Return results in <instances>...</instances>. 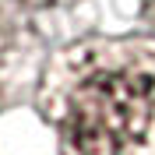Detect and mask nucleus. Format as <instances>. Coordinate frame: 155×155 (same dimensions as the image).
<instances>
[{
	"label": "nucleus",
	"instance_id": "1",
	"mask_svg": "<svg viewBox=\"0 0 155 155\" xmlns=\"http://www.w3.org/2000/svg\"><path fill=\"white\" fill-rule=\"evenodd\" d=\"M60 155H155V35H88L32 88Z\"/></svg>",
	"mask_w": 155,
	"mask_h": 155
},
{
	"label": "nucleus",
	"instance_id": "2",
	"mask_svg": "<svg viewBox=\"0 0 155 155\" xmlns=\"http://www.w3.org/2000/svg\"><path fill=\"white\" fill-rule=\"evenodd\" d=\"M39 71V32L21 7L0 4V113L14 106L28 85L35 88Z\"/></svg>",
	"mask_w": 155,
	"mask_h": 155
},
{
	"label": "nucleus",
	"instance_id": "3",
	"mask_svg": "<svg viewBox=\"0 0 155 155\" xmlns=\"http://www.w3.org/2000/svg\"><path fill=\"white\" fill-rule=\"evenodd\" d=\"M21 11H60V7H74L81 0H11Z\"/></svg>",
	"mask_w": 155,
	"mask_h": 155
},
{
	"label": "nucleus",
	"instance_id": "4",
	"mask_svg": "<svg viewBox=\"0 0 155 155\" xmlns=\"http://www.w3.org/2000/svg\"><path fill=\"white\" fill-rule=\"evenodd\" d=\"M137 7H141V18H145V25L155 32V0H137Z\"/></svg>",
	"mask_w": 155,
	"mask_h": 155
}]
</instances>
